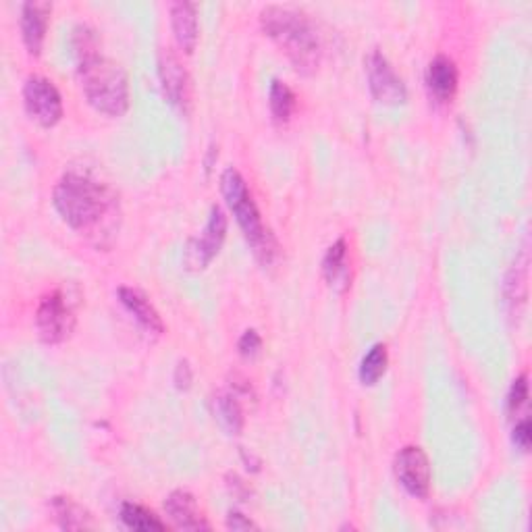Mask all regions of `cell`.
<instances>
[{
	"label": "cell",
	"mask_w": 532,
	"mask_h": 532,
	"mask_svg": "<svg viewBox=\"0 0 532 532\" xmlns=\"http://www.w3.org/2000/svg\"><path fill=\"white\" fill-rule=\"evenodd\" d=\"M73 55L88 102L106 117H123L129 109L127 75L119 63L104 55L98 32L90 25L73 30Z\"/></svg>",
	"instance_id": "obj_1"
},
{
	"label": "cell",
	"mask_w": 532,
	"mask_h": 532,
	"mask_svg": "<svg viewBox=\"0 0 532 532\" xmlns=\"http://www.w3.org/2000/svg\"><path fill=\"white\" fill-rule=\"evenodd\" d=\"M61 219L75 231L98 233L109 221L117 217V196L109 185L94 179L88 173L69 171L57 183L52 194Z\"/></svg>",
	"instance_id": "obj_2"
},
{
	"label": "cell",
	"mask_w": 532,
	"mask_h": 532,
	"mask_svg": "<svg viewBox=\"0 0 532 532\" xmlns=\"http://www.w3.org/2000/svg\"><path fill=\"white\" fill-rule=\"evenodd\" d=\"M260 23L264 34L281 48L296 71L310 75L321 65V36H318L308 15L289 7L271 5L262 9Z\"/></svg>",
	"instance_id": "obj_3"
},
{
	"label": "cell",
	"mask_w": 532,
	"mask_h": 532,
	"mask_svg": "<svg viewBox=\"0 0 532 532\" xmlns=\"http://www.w3.org/2000/svg\"><path fill=\"white\" fill-rule=\"evenodd\" d=\"M221 192L254 256L262 264H269L275 256V239L262 223L260 210L252 198V192L248 190L244 175L233 167H227L221 175Z\"/></svg>",
	"instance_id": "obj_4"
},
{
	"label": "cell",
	"mask_w": 532,
	"mask_h": 532,
	"mask_svg": "<svg viewBox=\"0 0 532 532\" xmlns=\"http://www.w3.org/2000/svg\"><path fill=\"white\" fill-rule=\"evenodd\" d=\"M227 237V215L219 204L210 208V215L206 221V227L200 235L190 237L188 244H185L183 250V266L192 273L204 271L206 266L212 262Z\"/></svg>",
	"instance_id": "obj_5"
},
{
	"label": "cell",
	"mask_w": 532,
	"mask_h": 532,
	"mask_svg": "<svg viewBox=\"0 0 532 532\" xmlns=\"http://www.w3.org/2000/svg\"><path fill=\"white\" fill-rule=\"evenodd\" d=\"M36 329L44 343H63L75 329V310L61 289L50 291L38 304Z\"/></svg>",
	"instance_id": "obj_6"
},
{
	"label": "cell",
	"mask_w": 532,
	"mask_h": 532,
	"mask_svg": "<svg viewBox=\"0 0 532 532\" xmlns=\"http://www.w3.org/2000/svg\"><path fill=\"white\" fill-rule=\"evenodd\" d=\"M23 106L42 127H55L63 119V98L57 86L42 75H30L23 86Z\"/></svg>",
	"instance_id": "obj_7"
},
{
	"label": "cell",
	"mask_w": 532,
	"mask_h": 532,
	"mask_svg": "<svg viewBox=\"0 0 532 532\" xmlns=\"http://www.w3.org/2000/svg\"><path fill=\"white\" fill-rule=\"evenodd\" d=\"M364 65L372 98L381 104H391V106L406 102L408 88L404 84V79L399 77V73L381 50H372L366 57Z\"/></svg>",
	"instance_id": "obj_8"
},
{
	"label": "cell",
	"mask_w": 532,
	"mask_h": 532,
	"mask_svg": "<svg viewBox=\"0 0 532 532\" xmlns=\"http://www.w3.org/2000/svg\"><path fill=\"white\" fill-rule=\"evenodd\" d=\"M397 483L416 499H427L431 491V462L427 454L416 445H406L397 451L393 460Z\"/></svg>",
	"instance_id": "obj_9"
},
{
	"label": "cell",
	"mask_w": 532,
	"mask_h": 532,
	"mask_svg": "<svg viewBox=\"0 0 532 532\" xmlns=\"http://www.w3.org/2000/svg\"><path fill=\"white\" fill-rule=\"evenodd\" d=\"M158 77H161L163 94L167 96V100L177 111L190 113L192 106L190 75L171 48H163L161 55H158Z\"/></svg>",
	"instance_id": "obj_10"
},
{
	"label": "cell",
	"mask_w": 532,
	"mask_h": 532,
	"mask_svg": "<svg viewBox=\"0 0 532 532\" xmlns=\"http://www.w3.org/2000/svg\"><path fill=\"white\" fill-rule=\"evenodd\" d=\"M50 13L52 5L46 3V0H30V3L21 7V38L32 57H40Z\"/></svg>",
	"instance_id": "obj_11"
},
{
	"label": "cell",
	"mask_w": 532,
	"mask_h": 532,
	"mask_svg": "<svg viewBox=\"0 0 532 532\" xmlns=\"http://www.w3.org/2000/svg\"><path fill=\"white\" fill-rule=\"evenodd\" d=\"M165 514L179 530H208L210 524L204 518L198 499L185 489L173 491L165 501Z\"/></svg>",
	"instance_id": "obj_12"
},
{
	"label": "cell",
	"mask_w": 532,
	"mask_h": 532,
	"mask_svg": "<svg viewBox=\"0 0 532 532\" xmlns=\"http://www.w3.org/2000/svg\"><path fill=\"white\" fill-rule=\"evenodd\" d=\"M458 77L460 75H458L456 63L445 55H437L429 63L427 75H424L429 96L439 104L451 102V98L456 96V90H458Z\"/></svg>",
	"instance_id": "obj_13"
},
{
	"label": "cell",
	"mask_w": 532,
	"mask_h": 532,
	"mask_svg": "<svg viewBox=\"0 0 532 532\" xmlns=\"http://www.w3.org/2000/svg\"><path fill=\"white\" fill-rule=\"evenodd\" d=\"M119 302L125 306V310L136 318V323L152 335H163L165 333V323L158 310L152 306V302L142 294L140 289L133 287H119L117 289Z\"/></svg>",
	"instance_id": "obj_14"
},
{
	"label": "cell",
	"mask_w": 532,
	"mask_h": 532,
	"mask_svg": "<svg viewBox=\"0 0 532 532\" xmlns=\"http://www.w3.org/2000/svg\"><path fill=\"white\" fill-rule=\"evenodd\" d=\"M171 28L185 55H192L198 44V7L188 0L171 5Z\"/></svg>",
	"instance_id": "obj_15"
},
{
	"label": "cell",
	"mask_w": 532,
	"mask_h": 532,
	"mask_svg": "<svg viewBox=\"0 0 532 532\" xmlns=\"http://www.w3.org/2000/svg\"><path fill=\"white\" fill-rule=\"evenodd\" d=\"M235 389H227V391H219L212 395L210 399V408L212 414H215L217 422L221 424V429L227 435H239L244 429V408H242V399Z\"/></svg>",
	"instance_id": "obj_16"
},
{
	"label": "cell",
	"mask_w": 532,
	"mask_h": 532,
	"mask_svg": "<svg viewBox=\"0 0 532 532\" xmlns=\"http://www.w3.org/2000/svg\"><path fill=\"white\" fill-rule=\"evenodd\" d=\"M323 275L327 283L343 294L352 283V271H350V260H348V242L343 237H339L335 244L329 246L325 258H323Z\"/></svg>",
	"instance_id": "obj_17"
},
{
	"label": "cell",
	"mask_w": 532,
	"mask_h": 532,
	"mask_svg": "<svg viewBox=\"0 0 532 532\" xmlns=\"http://www.w3.org/2000/svg\"><path fill=\"white\" fill-rule=\"evenodd\" d=\"M50 510L63 530H86L94 526L92 514L71 497H52Z\"/></svg>",
	"instance_id": "obj_18"
},
{
	"label": "cell",
	"mask_w": 532,
	"mask_h": 532,
	"mask_svg": "<svg viewBox=\"0 0 532 532\" xmlns=\"http://www.w3.org/2000/svg\"><path fill=\"white\" fill-rule=\"evenodd\" d=\"M121 520L131 530H167V522H163L154 512L146 510L144 505L125 501L121 505Z\"/></svg>",
	"instance_id": "obj_19"
},
{
	"label": "cell",
	"mask_w": 532,
	"mask_h": 532,
	"mask_svg": "<svg viewBox=\"0 0 532 532\" xmlns=\"http://www.w3.org/2000/svg\"><path fill=\"white\" fill-rule=\"evenodd\" d=\"M389 364V354L383 343H375L372 348L366 352V356L360 362V381L364 385H377L379 379L385 375Z\"/></svg>",
	"instance_id": "obj_20"
},
{
	"label": "cell",
	"mask_w": 532,
	"mask_h": 532,
	"mask_svg": "<svg viewBox=\"0 0 532 532\" xmlns=\"http://www.w3.org/2000/svg\"><path fill=\"white\" fill-rule=\"evenodd\" d=\"M269 104L273 119L277 123H287L296 109V94L285 82H281V79H273L269 90Z\"/></svg>",
	"instance_id": "obj_21"
},
{
	"label": "cell",
	"mask_w": 532,
	"mask_h": 532,
	"mask_svg": "<svg viewBox=\"0 0 532 532\" xmlns=\"http://www.w3.org/2000/svg\"><path fill=\"white\" fill-rule=\"evenodd\" d=\"M528 404V375H520L508 393V412L516 416Z\"/></svg>",
	"instance_id": "obj_22"
},
{
	"label": "cell",
	"mask_w": 532,
	"mask_h": 532,
	"mask_svg": "<svg viewBox=\"0 0 532 532\" xmlns=\"http://www.w3.org/2000/svg\"><path fill=\"white\" fill-rule=\"evenodd\" d=\"M260 350H262V337H260V333L256 329L244 331V335L239 337V341H237V352H239V356L246 358V360H254L260 354Z\"/></svg>",
	"instance_id": "obj_23"
},
{
	"label": "cell",
	"mask_w": 532,
	"mask_h": 532,
	"mask_svg": "<svg viewBox=\"0 0 532 532\" xmlns=\"http://www.w3.org/2000/svg\"><path fill=\"white\" fill-rule=\"evenodd\" d=\"M173 381H175V387L185 391L192 387V381H194V370L190 366L188 360H179L177 366H175V375H173Z\"/></svg>",
	"instance_id": "obj_24"
},
{
	"label": "cell",
	"mask_w": 532,
	"mask_h": 532,
	"mask_svg": "<svg viewBox=\"0 0 532 532\" xmlns=\"http://www.w3.org/2000/svg\"><path fill=\"white\" fill-rule=\"evenodd\" d=\"M530 420L528 418H522L520 422H516V427L512 431V441L514 445L520 449V451H528L530 449Z\"/></svg>",
	"instance_id": "obj_25"
},
{
	"label": "cell",
	"mask_w": 532,
	"mask_h": 532,
	"mask_svg": "<svg viewBox=\"0 0 532 532\" xmlns=\"http://www.w3.org/2000/svg\"><path fill=\"white\" fill-rule=\"evenodd\" d=\"M227 528L229 530H250V528H258V526L250 518H246L244 514L229 512V516H227Z\"/></svg>",
	"instance_id": "obj_26"
}]
</instances>
